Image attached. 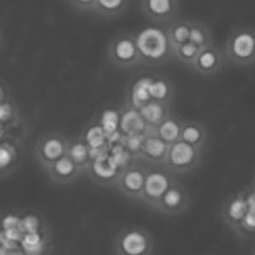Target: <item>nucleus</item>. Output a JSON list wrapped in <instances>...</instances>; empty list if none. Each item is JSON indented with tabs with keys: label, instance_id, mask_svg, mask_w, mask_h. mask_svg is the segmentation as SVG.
Here are the masks:
<instances>
[{
	"label": "nucleus",
	"instance_id": "1",
	"mask_svg": "<svg viewBox=\"0 0 255 255\" xmlns=\"http://www.w3.org/2000/svg\"><path fill=\"white\" fill-rule=\"evenodd\" d=\"M134 41H136L141 65L158 67L172 60V49L163 26L148 24L134 34Z\"/></svg>",
	"mask_w": 255,
	"mask_h": 255
},
{
	"label": "nucleus",
	"instance_id": "2",
	"mask_svg": "<svg viewBox=\"0 0 255 255\" xmlns=\"http://www.w3.org/2000/svg\"><path fill=\"white\" fill-rule=\"evenodd\" d=\"M114 255H155V238L145 226L126 225L113 240Z\"/></svg>",
	"mask_w": 255,
	"mask_h": 255
},
{
	"label": "nucleus",
	"instance_id": "3",
	"mask_svg": "<svg viewBox=\"0 0 255 255\" xmlns=\"http://www.w3.org/2000/svg\"><path fill=\"white\" fill-rule=\"evenodd\" d=\"M226 60L235 67L255 65V29L249 26H238L230 31L223 46Z\"/></svg>",
	"mask_w": 255,
	"mask_h": 255
},
{
	"label": "nucleus",
	"instance_id": "4",
	"mask_svg": "<svg viewBox=\"0 0 255 255\" xmlns=\"http://www.w3.org/2000/svg\"><path fill=\"white\" fill-rule=\"evenodd\" d=\"M203 153L204 151L187 145L182 139L168 145L167 158H165V168L172 175H187L194 174L197 168L203 163Z\"/></svg>",
	"mask_w": 255,
	"mask_h": 255
},
{
	"label": "nucleus",
	"instance_id": "5",
	"mask_svg": "<svg viewBox=\"0 0 255 255\" xmlns=\"http://www.w3.org/2000/svg\"><path fill=\"white\" fill-rule=\"evenodd\" d=\"M108 60L114 68L129 70L141 65L133 32H119L108 46Z\"/></svg>",
	"mask_w": 255,
	"mask_h": 255
},
{
	"label": "nucleus",
	"instance_id": "6",
	"mask_svg": "<svg viewBox=\"0 0 255 255\" xmlns=\"http://www.w3.org/2000/svg\"><path fill=\"white\" fill-rule=\"evenodd\" d=\"M148 170H150L148 165L133 160L128 167L121 168L116 184H114V189H118V191L125 197H128V199L138 201L139 203L141 194H143V187H145V179H146Z\"/></svg>",
	"mask_w": 255,
	"mask_h": 255
},
{
	"label": "nucleus",
	"instance_id": "7",
	"mask_svg": "<svg viewBox=\"0 0 255 255\" xmlns=\"http://www.w3.org/2000/svg\"><path fill=\"white\" fill-rule=\"evenodd\" d=\"M174 180H175L174 175L170 172H167L163 167H157V168L150 167L145 179V187H143V194L139 203L157 211L160 199L167 192V189L172 186Z\"/></svg>",
	"mask_w": 255,
	"mask_h": 255
},
{
	"label": "nucleus",
	"instance_id": "8",
	"mask_svg": "<svg viewBox=\"0 0 255 255\" xmlns=\"http://www.w3.org/2000/svg\"><path fill=\"white\" fill-rule=\"evenodd\" d=\"M67 148L68 138L65 134L58 133V131H49V133H44L38 139V143L34 146V157L44 170L51 163H55L56 160L65 157L67 155Z\"/></svg>",
	"mask_w": 255,
	"mask_h": 255
},
{
	"label": "nucleus",
	"instance_id": "9",
	"mask_svg": "<svg viewBox=\"0 0 255 255\" xmlns=\"http://www.w3.org/2000/svg\"><path fill=\"white\" fill-rule=\"evenodd\" d=\"M139 7L145 19L157 26L168 24L179 14V0H141Z\"/></svg>",
	"mask_w": 255,
	"mask_h": 255
},
{
	"label": "nucleus",
	"instance_id": "10",
	"mask_svg": "<svg viewBox=\"0 0 255 255\" xmlns=\"http://www.w3.org/2000/svg\"><path fill=\"white\" fill-rule=\"evenodd\" d=\"M225 61H226V56H225L223 48H220L218 44H211V46L201 48L199 55H197L196 61L192 63L191 70L196 72L197 75L213 77L223 70Z\"/></svg>",
	"mask_w": 255,
	"mask_h": 255
},
{
	"label": "nucleus",
	"instance_id": "11",
	"mask_svg": "<svg viewBox=\"0 0 255 255\" xmlns=\"http://www.w3.org/2000/svg\"><path fill=\"white\" fill-rule=\"evenodd\" d=\"M189 204H191V196H189L187 189L174 180L172 186L167 189V192L160 199L157 211L165 216H179L189 208Z\"/></svg>",
	"mask_w": 255,
	"mask_h": 255
},
{
	"label": "nucleus",
	"instance_id": "12",
	"mask_svg": "<svg viewBox=\"0 0 255 255\" xmlns=\"http://www.w3.org/2000/svg\"><path fill=\"white\" fill-rule=\"evenodd\" d=\"M167 151L168 145L165 141H162L157 134H146L143 139V145L139 153L136 155V162L145 163L148 167H163L165 165V158H167Z\"/></svg>",
	"mask_w": 255,
	"mask_h": 255
},
{
	"label": "nucleus",
	"instance_id": "13",
	"mask_svg": "<svg viewBox=\"0 0 255 255\" xmlns=\"http://www.w3.org/2000/svg\"><path fill=\"white\" fill-rule=\"evenodd\" d=\"M119 172H121V167L114 162L113 157L109 155H101V157H96L90 163L87 174L90 175V179L94 180L99 186H106V187H114L116 184Z\"/></svg>",
	"mask_w": 255,
	"mask_h": 255
},
{
	"label": "nucleus",
	"instance_id": "14",
	"mask_svg": "<svg viewBox=\"0 0 255 255\" xmlns=\"http://www.w3.org/2000/svg\"><path fill=\"white\" fill-rule=\"evenodd\" d=\"M44 172H46L48 179L51 180L53 184H58V186L73 184L75 180H79L80 177L85 174L84 168H80L77 163H73L67 155L44 168Z\"/></svg>",
	"mask_w": 255,
	"mask_h": 255
},
{
	"label": "nucleus",
	"instance_id": "15",
	"mask_svg": "<svg viewBox=\"0 0 255 255\" xmlns=\"http://www.w3.org/2000/svg\"><path fill=\"white\" fill-rule=\"evenodd\" d=\"M247 209H249V203H247L245 191H240L237 194L230 196L228 199L221 206V220L228 228L235 230L238 223L244 220Z\"/></svg>",
	"mask_w": 255,
	"mask_h": 255
},
{
	"label": "nucleus",
	"instance_id": "16",
	"mask_svg": "<svg viewBox=\"0 0 255 255\" xmlns=\"http://www.w3.org/2000/svg\"><path fill=\"white\" fill-rule=\"evenodd\" d=\"M180 139L187 145L204 151L209 143V129L204 123L197 121V119H184Z\"/></svg>",
	"mask_w": 255,
	"mask_h": 255
},
{
	"label": "nucleus",
	"instance_id": "17",
	"mask_svg": "<svg viewBox=\"0 0 255 255\" xmlns=\"http://www.w3.org/2000/svg\"><path fill=\"white\" fill-rule=\"evenodd\" d=\"M119 128H121L123 136H133V134H153L155 131L146 128L143 118L139 116V111L133 109L129 106H123L119 114Z\"/></svg>",
	"mask_w": 255,
	"mask_h": 255
},
{
	"label": "nucleus",
	"instance_id": "18",
	"mask_svg": "<svg viewBox=\"0 0 255 255\" xmlns=\"http://www.w3.org/2000/svg\"><path fill=\"white\" fill-rule=\"evenodd\" d=\"M150 84H151V77H141V79L134 80L126 92L125 104L133 109H138V111L141 109L143 106H146L148 102L151 101Z\"/></svg>",
	"mask_w": 255,
	"mask_h": 255
},
{
	"label": "nucleus",
	"instance_id": "19",
	"mask_svg": "<svg viewBox=\"0 0 255 255\" xmlns=\"http://www.w3.org/2000/svg\"><path fill=\"white\" fill-rule=\"evenodd\" d=\"M170 114H172L170 106L162 104V102H157V101H150L146 106H143V108L139 109V116L143 118L146 128H150V129H153V131L157 129Z\"/></svg>",
	"mask_w": 255,
	"mask_h": 255
},
{
	"label": "nucleus",
	"instance_id": "20",
	"mask_svg": "<svg viewBox=\"0 0 255 255\" xmlns=\"http://www.w3.org/2000/svg\"><path fill=\"white\" fill-rule=\"evenodd\" d=\"M67 157L72 160L73 163H77L80 168H84V172L87 174L90 163H92V148L89 146L87 141H84L82 138L68 139V148H67Z\"/></svg>",
	"mask_w": 255,
	"mask_h": 255
},
{
	"label": "nucleus",
	"instance_id": "21",
	"mask_svg": "<svg viewBox=\"0 0 255 255\" xmlns=\"http://www.w3.org/2000/svg\"><path fill=\"white\" fill-rule=\"evenodd\" d=\"M167 39L170 44L172 53L175 51L179 46H182L184 43L189 41V32H191V19H174L165 26Z\"/></svg>",
	"mask_w": 255,
	"mask_h": 255
},
{
	"label": "nucleus",
	"instance_id": "22",
	"mask_svg": "<svg viewBox=\"0 0 255 255\" xmlns=\"http://www.w3.org/2000/svg\"><path fill=\"white\" fill-rule=\"evenodd\" d=\"M174 96H175V87L167 77H160V75L151 77V84H150L151 101L170 106V102L174 101Z\"/></svg>",
	"mask_w": 255,
	"mask_h": 255
},
{
	"label": "nucleus",
	"instance_id": "23",
	"mask_svg": "<svg viewBox=\"0 0 255 255\" xmlns=\"http://www.w3.org/2000/svg\"><path fill=\"white\" fill-rule=\"evenodd\" d=\"M182 123H184L182 118H177L174 114H170V116H168L157 129H155V134H157L162 141H165L167 145H172V143H175L180 139Z\"/></svg>",
	"mask_w": 255,
	"mask_h": 255
},
{
	"label": "nucleus",
	"instance_id": "24",
	"mask_svg": "<svg viewBox=\"0 0 255 255\" xmlns=\"http://www.w3.org/2000/svg\"><path fill=\"white\" fill-rule=\"evenodd\" d=\"M189 41L199 48H206L215 44V38H213V31L209 27V24L204 22V20H191Z\"/></svg>",
	"mask_w": 255,
	"mask_h": 255
},
{
	"label": "nucleus",
	"instance_id": "25",
	"mask_svg": "<svg viewBox=\"0 0 255 255\" xmlns=\"http://www.w3.org/2000/svg\"><path fill=\"white\" fill-rule=\"evenodd\" d=\"M128 5H129V0H96L92 12L102 17H118L125 14Z\"/></svg>",
	"mask_w": 255,
	"mask_h": 255
},
{
	"label": "nucleus",
	"instance_id": "26",
	"mask_svg": "<svg viewBox=\"0 0 255 255\" xmlns=\"http://www.w3.org/2000/svg\"><path fill=\"white\" fill-rule=\"evenodd\" d=\"M199 51H201L199 46H196L194 43L187 41V43H184L182 46H179L174 53H172V58H175L180 65L192 67V63L196 61L197 55H199Z\"/></svg>",
	"mask_w": 255,
	"mask_h": 255
},
{
	"label": "nucleus",
	"instance_id": "27",
	"mask_svg": "<svg viewBox=\"0 0 255 255\" xmlns=\"http://www.w3.org/2000/svg\"><path fill=\"white\" fill-rule=\"evenodd\" d=\"M233 232L237 233L238 237H252L255 235V208L249 206L247 209L244 220L238 223V226Z\"/></svg>",
	"mask_w": 255,
	"mask_h": 255
},
{
	"label": "nucleus",
	"instance_id": "28",
	"mask_svg": "<svg viewBox=\"0 0 255 255\" xmlns=\"http://www.w3.org/2000/svg\"><path fill=\"white\" fill-rule=\"evenodd\" d=\"M70 7L79 12H92L94 5H96V0H68Z\"/></svg>",
	"mask_w": 255,
	"mask_h": 255
},
{
	"label": "nucleus",
	"instance_id": "29",
	"mask_svg": "<svg viewBox=\"0 0 255 255\" xmlns=\"http://www.w3.org/2000/svg\"><path fill=\"white\" fill-rule=\"evenodd\" d=\"M0 255H26L20 247H3L0 245Z\"/></svg>",
	"mask_w": 255,
	"mask_h": 255
},
{
	"label": "nucleus",
	"instance_id": "30",
	"mask_svg": "<svg viewBox=\"0 0 255 255\" xmlns=\"http://www.w3.org/2000/svg\"><path fill=\"white\" fill-rule=\"evenodd\" d=\"M3 99H5V92H3V87L0 85V102H2Z\"/></svg>",
	"mask_w": 255,
	"mask_h": 255
},
{
	"label": "nucleus",
	"instance_id": "31",
	"mask_svg": "<svg viewBox=\"0 0 255 255\" xmlns=\"http://www.w3.org/2000/svg\"><path fill=\"white\" fill-rule=\"evenodd\" d=\"M0 44H2V31H0Z\"/></svg>",
	"mask_w": 255,
	"mask_h": 255
},
{
	"label": "nucleus",
	"instance_id": "32",
	"mask_svg": "<svg viewBox=\"0 0 255 255\" xmlns=\"http://www.w3.org/2000/svg\"><path fill=\"white\" fill-rule=\"evenodd\" d=\"M252 255H255V250H254V254H252Z\"/></svg>",
	"mask_w": 255,
	"mask_h": 255
}]
</instances>
